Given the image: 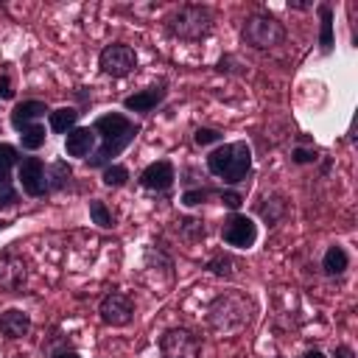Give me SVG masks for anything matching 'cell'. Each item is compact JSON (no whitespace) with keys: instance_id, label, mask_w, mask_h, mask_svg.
I'll return each mask as SVG.
<instances>
[{"instance_id":"37","label":"cell","mask_w":358,"mask_h":358,"mask_svg":"<svg viewBox=\"0 0 358 358\" xmlns=\"http://www.w3.org/2000/svg\"><path fill=\"white\" fill-rule=\"evenodd\" d=\"M50 358H81V355H78L73 347H64V350H56Z\"/></svg>"},{"instance_id":"24","label":"cell","mask_w":358,"mask_h":358,"mask_svg":"<svg viewBox=\"0 0 358 358\" xmlns=\"http://www.w3.org/2000/svg\"><path fill=\"white\" fill-rule=\"evenodd\" d=\"M78 117H81V109H78V106H59V109H50L48 126H50V131H56V134H67L70 129L78 126Z\"/></svg>"},{"instance_id":"29","label":"cell","mask_w":358,"mask_h":358,"mask_svg":"<svg viewBox=\"0 0 358 358\" xmlns=\"http://www.w3.org/2000/svg\"><path fill=\"white\" fill-rule=\"evenodd\" d=\"M129 179H131V173H129V168L120 165V162H112V165H106V168L101 171V182H103L106 187H123Z\"/></svg>"},{"instance_id":"8","label":"cell","mask_w":358,"mask_h":358,"mask_svg":"<svg viewBox=\"0 0 358 358\" xmlns=\"http://www.w3.org/2000/svg\"><path fill=\"white\" fill-rule=\"evenodd\" d=\"M28 260L17 249H3L0 252V291L3 294H22L28 285Z\"/></svg>"},{"instance_id":"32","label":"cell","mask_w":358,"mask_h":358,"mask_svg":"<svg viewBox=\"0 0 358 358\" xmlns=\"http://www.w3.org/2000/svg\"><path fill=\"white\" fill-rule=\"evenodd\" d=\"M218 201H221L229 213H238L241 204H243V193L235 190V187H221V190H218Z\"/></svg>"},{"instance_id":"1","label":"cell","mask_w":358,"mask_h":358,"mask_svg":"<svg viewBox=\"0 0 358 358\" xmlns=\"http://www.w3.org/2000/svg\"><path fill=\"white\" fill-rule=\"evenodd\" d=\"M92 131L98 134V148L84 159L90 171H103L106 165L115 162L140 134V123L131 120L123 112H106L92 120Z\"/></svg>"},{"instance_id":"5","label":"cell","mask_w":358,"mask_h":358,"mask_svg":"<svg viewBox=\"0 0 358 358\" xmlns=\"http://www.w3.org/2000/svg\"><path fill=\"white\" fill-rule=\"evenodd\" d=\"M285 36H288L285 25L268 11H255L241 25V39L252 50H274L285 42Z\"/></svg>"},{"instance_id":"3","label":"cell","mask_w":358,"mask_h":358,"mask_svg":"<svg viewBox=\"0 0 358 358\" xmlns=\"http://www.w3.org/2000/svg\"><path fill=\"white\" fill-rule=\"evenodd\" d=\"M204 162H207L210 176L221 179L224 187H235L252 176V148L246 140L221 143V145L210 148Z\"/></svg>"},{"instance_id":"2","label":"cell","mask_w":358,"mask_h":358,"mask_svg":"<svg viewBox=\"0 0 358 358\" xmlns=\"http://www.w3.org/2000/svg\"><path fill=\"white\" fill-rule=\"evenodd\" d=\"M255 316V299L246 294V291H221L210 299L207 305V327L221 333V336H229V333H238L243 330Z\"/></svg>"},{"instance_id":"17","label":"cell","mask_w":358,"mask_h":358,"mask_svg":"<svg viewBox=\"0 0 358 358\" xmlns=\"http://www.w3.org/2000/svg\"><path fill=\"white\" fill-rule=\"evenodd\" d=\"M201 268H204V271H210L213 277H221V280H235V277L241 274L243 263H241V257H235L232 252L218 249V252H213V255H210V257L201 263Z\"/></svg>"},{"instance_id":"39","label":"cell","mask_w":358,"mask_h":358,"mask_svg":"<svg viewBox=\"0 0 358 358\" xmlns=\"http://www.w3.org/2000/svg\"><path fill=\"white\" fill-rule=\"evenodd\" d=\"M8 227H11V221H8V218H0V232L8 229Z\"/></svg>"},{"instance_id":"27","label":"cell","mask_w":358,"mask_h":358,"mask_svg":"<svg viewBox=\"0 0 358 358\" xmlns=\"http://www.w3.org/2000/svg\"><path fill=\"white\" fill-rule=\"evenodd\" d=\"M218 190H221V187H213V185H199V187H190V190H185L179 201H182L185 207H199V204H210L213 199L218 201Z\"/></svg>"},{"instance_id":"36","label":"cell","mask_w":358,"mask_h":358,"mask_svg":"<svg viewBox=\"0 0 358 358\" xmlns=\"http://www.w3.org/2000/svg\"><path fill=\"white\" fill-rule=\"evenodd\" d=\"M288 8L291 11H308V8H313V3L310 0H288Z\"/></svg>"},{"instance_id":"33","label":"cell","mask_w":358,"mask_h":358,"mask_svg":"<svg viewBox=\"0 0 358 358\" xmlns=\"http://www.w3.org/2000/svg\"><path fill=\"white\" fill-rule=\"evenodd\" d=\"M319 159V151L316 148H302V145H296L294 151H291V162L294 165H313Z\"/></svg>"},{"instance_id":"14","label":"cell","mask_w":358,"mask_h":358,"mask_svg":"<svg viewBox=\"0 0 358 358\" xmlns=\"http://www.w3.org/2000/svg\"><path fill=\"white\" fill-rule=\"evenodd\" d=\"M168 98V84L165 81H157L145 90H137L131 95L123 98V109L126 112H137V115H151L162 101Z\"/></svg>"},{"instance_id":"35","label":"cell","mask_w":358,"mask_h":358,"mask_svg":"<svg viewBox=\"0 0 358 358\" xmlns=\"http://www.w3.org/2000/svg\"><path fill=\"white\" fill-rule=\"evenodd\" d=\"M333 358H355V352H352V347H350V344H336Z\"/></svg>"},{"instance_id":"34","label":"cell","mask_w":358,"mask_h":358,"mask_svg":"<svg viewBox=\"0 0 358 358\" xmlns=\"http://www.w3.org/2000/svg\"><path fill=\"white\" fill-rule=\"evenodd\" d=\"M14 98V81L8 76V70L0 73V101H11Z\"/></svg>"},{"instance_id":"13","label":"cell","mask_w":358,"mask_h":358,"mask_svg":"<svg viewBox=\"0 0 358 358\" xmlns=\"http://www.w3.org/2000/svg\"><path fill=\"white\" fill-rule=\"evenodd\" d=\"M137 182H140V187H145V190L168 193V190L173 187V182H176V168H173V162H171V159L148 162V165L140 171Z\"/></svg>"},{"instance_id":"38","label":"cell","mask_w":358,"mask_h":358,"mask_svg":"<svg viewBox=\"0 0 358 358\" xmlns=\"http://www.w3.org/2000/svg\"><path fill=\"white\" fill-rule=\"evenodd\" d=\"M299 358H327V355H324V352H322L319 347H310V350H305V352H302Z\"/></svg>"},{"instance_id":"7","label":"cell","mask_w":358,"mask_h":358,"mask_svg":"<svg viewBox=\"0 0 358 358\" xmlns=\"http://www.w3.org/2000/svg\"><path fill=\"white\" fill-rule=\"evenodd\" d=\"M159 358H201V336L190 327H168L159 336Z\"/></svg>"},{"instance_id":"25","label":"cell","mask_w":358,"mask_h":358,"mask_svg":"<svg viewBox=\"0 0 358 358\" xmlns=\"http://www.w3.org/2000/svg\"><path fill=\"white\" fill-rule=\"evenodd\" d=\"M145 268L162 274L165 280H173V257L159 246H148L145 249Z\"/></svg>"},{"instance_id":"12","label":"cell","mask_w":358,"mask_h":358,"mask_svg":"<svg viewBox=\"0 0 358 358\" xmlns=\"http://www.w3.org/2000/svg\"><path fill=\"white\" fill-rule=\"evenodd\" d=\"M17 185L25 196L42 199L48 196V182H45V162L39 157H20L17 162Z\"/></svg>"},{"instance_id":"22","label":"cell","mask_w":358,"mask_h":358,"mask_svg":"<svg viewBox=\"0 0 358 358\" xmlns=\"http://www.w3.org/2000/svg\"><path fill=\"white\" fill-rule=\"evenodd\" d=\"M319 14V53L330 56L336 48V31H333V6L330 3H319L316 6Z\"/></svg>"},{"instance_id":"28","label":"cell","mask_w":358,"mask_h":358,"mask_svg":"<svg viewBox=\"0 0 358 358\" xmlns=\"http://www.w3.org/2000/svg\"><path fill=\"white\" fill-rule=\"evenodd\" d=\"M45 140H48V131H45L42 123H34V126H28V129L20 131V145L25 151H39L45 145Z\"/></svg>"},{"instance_id":"16","label":"cell","mask_w":358,"mask_h":358,"mask_svg":"<svg viewBox=\"0 0 358 358\" xmlns=\"http://www.w3.org/2000/svg\"><path fill=\"white\" fill-rule=\"evenodd\" d=\"M95 148H98V134L92 131V126H76V129H70L64 134V151H67V157L87 159Z\"/></svg>"},{"instance_id":"21","label":"cell","mask_w":358,"mask_h":358,"mask_svg":"<svg viewBox=\"0 0 358 358\" xmlns=\"http://www.w3.org/2000/svg\"><path fill=\"white\" fill-rule=\"evenodd\" d=\"M347 268H350V252L341 243H330L324 249V255H322V271H324V277H333V280L336 277H344Z\"/></svg>"},{"instance_id":"19","label":"cell","mask_w":358,"mask_h":358,"mask_svg":"<svg viewBox=\"0 0 358 358\" xmlns=\"http://www.w3.org/2000/svg\"><path fill=\"white\" fill-rule=\"evenodd\" d=\"M0 333L6 338H25L31 333V313L22 308H8L0 313Z\"/></svg>"},{"instance_id":"4","label":"cell","mask_w":358,"mask_h":358,"mask_svg":"<svg viewBox=\"0 0 358 358\" xmlns=\"http://www.w3.org/2000/svg\"><path fill=\"white\" fill-rule=\"evenodd\" d=\"M162 28L168 31V36L182 39V42H199L204 36L213 34L215 28V14L210 6L201 3H182L173 6L165 17H162Z\"/></svg>"},{"instance_id":"31","label":"cell","mask_w":358,"mask_h":358,"mask_svg":"<svg viewBox=\"0 0 358 358\" xmlns=\"http://www.w3.org/2000/svg\"><path fill=\"white\" fill-rule=\"evenodd\" d=\"M215 70H218V73H224V76H246V64H243L235 53H224V56L218 59Z\"/></svg>"},{"instance_id":"30","label":"cell","mask_w":358,"mask_h":358,"mask_svg":"<svg viewBox=\"0 0 358 358\" xmlns=\"http://www.w3.org/2000/svg\"><path fill=\"white\" fill-rule=\"evenodd\" d=\"M193 143H196L199 148L221 145V143H224V131H218V129H213V126H199V129L193 131Z\"/></svg>"},{"instance_id":"20","label":"cell","mask_w":358,"mask_h":358,"mask_svg":"<svg viewBox=\"0 0 358 358\" xmlns=\"http://www.w3.org/2000/svg\"><path fill=\"white\" fill-rule=\"evenodd\" d=\"M173 232H176L182 241H187V243H201V241H207L210 227H207V221L199 218V215H179V218L173 221Z\"/></svg>"},{"instance_id":"11","label":"cell","mask_w":358,"mask_h":358,"mask_svg":"<svg viewBox=\"0 0 358 358\" xmlns=\"http://www.w3.org/2000/svg\"><path fill=\"white\" fill-rule=\"evenodd\" d=\"M20 162V148L11 143H0V210H11L20 204V190L14 187L11 171Z\"/></svg>"},{"instance_id":"23","label":"cell","mask_w":358,"mask_h":358,"mask_svg":"<svg viewBox=\"0 0 358 358\" xmlns=\"http://www.w3.org/2000/svg\"><path fill=\"white\" fill-rule=\"evenodd\" d=\"M45 182H48V196L67 190L73 185V168H70V162L56 159V162L45 165Z\"/></svg>"},{"instance_id":"10","label":"cell","mask_w":358,"mask_h":358,"mask_svg":"<svg viewBox=\"0 0 358 358\" xmlns=\"http://www.w3.org/2000/svg\"><path fill=\"white\" fill-rule=\"evenodd\" d=\"M221 241L232 249H252L257 241V224L246 213H229L221 224Z\"/></svg>"},{"instance_id":"15","label":"cell","mask_w":358,"mask_h":358,"mask_svg":"<svg viewBox=\"0 0 358 358\" xmlns=\"http://www.w3.org/2000/svg\"><path fill=\"white\" fill-rule=\"evenodd\" d=\"M45 115H50V106H48L45 101H39V98H25V101L14 103V109H11V115H8V123H11L17 131H22V129L39 123Z\"/></svg>"},{"instance_id":"18","label":"cell","mask_w":358,"mask_h":358,"mask_svg":"<svg viewBox=\"0 0 358 358\" xmlns=\"http://www.w3.org/2000/svg\"><path fill=\"white\" fill-rule=\"evenodd\" d=\"M255 213L263 218L266 227H277L288 215V199L282 193H266V196H260Z\"/></svg>"},{"instance_id":"6","label":"cell","mask_w":358,"mask_h":358,"mask_svg":"<svg viewBox=\"0 0 358 358\" xmlns=\"http://www.w3.org/2000/svg\"><path fill=\"white\" fill-rule=\"evenodd\" d=\"M98 70L109 78H126L137 70V53L126 42H109L98 53Z\"/></svg>"},{"instance_id":"9","label":"cell","mask_w":358,"mask_h":358,"mask_svg":"<svg viewBox=\"0 0 358 358\" xmlns=\"http://www.w3.org/2000/svg\"><path fill=\"white\" fill-rule=\"evenodd\" d=\"M98 316L109 327H126L134 319V299L126 291H109L98 302Z\"/></svg>"},{"instance_id":"26","label":"cell","mask_w":358,"mask_h":358,"mask_svg":"<svg viewBox=\"0 0 358 358\" xmlns=\"http://www.w3.org/2000/svg\"><path fill=\"white\" fill-rule=\"evenodd\" d=\"M87 210H90V218H92L95 227H101V229H115L117 227V215L106 207L103 199H90L87 201Z\"/></svg>"}]
</instances>
